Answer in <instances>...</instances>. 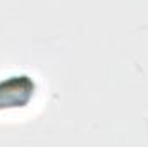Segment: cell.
Returning <instances> with one entry per match:
<instances>
[{"mask_svg":"<svg viewBox=\"0 0 148 147\" xmlns=\"http://www.w3.org/2000/svg\"><path fill=\"white\" fill-rule=\"evenodd\" d=\"M36 83L28 74H9L0 78V111L23 109L35 99Z\"/></svg>","mask_w":148,"mask_h":147,"instance_id":"6da1fadb","label":"cell"}]
</instances>
